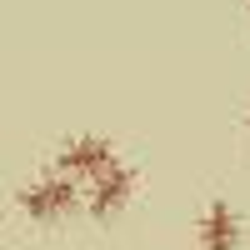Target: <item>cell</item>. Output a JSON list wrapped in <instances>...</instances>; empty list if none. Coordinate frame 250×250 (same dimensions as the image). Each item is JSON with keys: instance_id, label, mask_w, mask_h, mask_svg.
<instances>
[{"instance_id": "cell-3", "label": "cell", "mask_w": 250, "mask_h": 250, "mask_svg": "<svg viewBox=\"0 0 250 250\" xmlns=\"http://www.w3.org/2000/svg\"><path fill=\"white\" fill-rule=\"evenodd\" d=\"M135 190H140V175L130 170V165H110L105 175H95L90 180V190H85V210L95 215V220H110V215H120L125 205L135 200Z\"/></svg>"}, {"instance_id": "cell-1", "label": "cell", "mask_w": 250, "mask_h": 250, "mask_svg": "<svg viewBox=\"0 0 250 250\" xmlns=\"http://www.w3.org/2000/svg\"><path fill=\"white\" fill-rule=\"evenodd\" d=\"M80 205H85V190H80L75 180H65L60 170H40L35 180H25V190H20V210H25L35 225L70 220Z\"/></svg>"}, {"instance_id": "cell-2", "label": "cell", "mask_w": 250, "mask_h": 250, "mask_svg": "<svg viewBox=\"0 0 250 250\" xmlns=\"http://www.w3.org/2000/svg\"><path fill=\"white\" fill-rule=\"evenodd\" d=\"M110 165H115V140L85 130V135H70V140L55 145V165H50V170H60L75 185H90L95 175H105Z\"/></svg>"}, {"instance_id": "cell-4", "label": "cell", "mask_w": 250, "mask_h": 250, "mask_svg": "<svg viewBox=\"0 0 250 250\" xmlns=\"http://www.w3.org/2000/svg\"><path fill=\"white\" fill-rule=\"evenodd\" d=\"M195 245L200 250H240V210L230 200H210L195 220Z\"/></svg>"}]
</instances>
